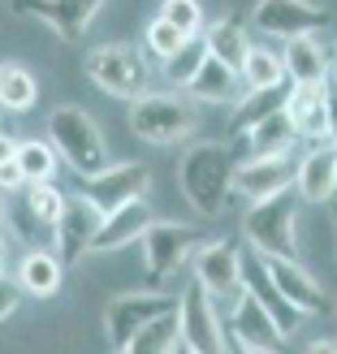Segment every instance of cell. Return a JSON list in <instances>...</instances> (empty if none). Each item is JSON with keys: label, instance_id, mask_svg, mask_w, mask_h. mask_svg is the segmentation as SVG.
I'll list each match as a JSON object with an SVG mask.
<instances>
[{"label": "cell", "instance_id": "cell-25", "mask_svg": "<svg viewBox=\"0 0 337 354\" xmlns=\"http://www.w3.org/2000/svg\"><path fill=\"white\" fill-rule=\"evenodd\" d=\"M203 44L212 52V61H221L229 69H242L246 52H251V39H246V30L234 22V17H221V22H212L203 30Z\"/></svg>", "mask_w": 337, "mask_h": 354}, {"label": "cell", "instance_id": "cell-19", "mask_svg": "<svg viewBox=\"0 0 337 354\" xmlns=\"http://www.w3.org/2000/svg\"><path fill=\"white\" fill-rule=\"evenodd\" d=\"M290 126L298 138H311V143H329V117H325V86H290L286 109Z\"/></svg>", "mask_w": 337, "mask_h": 354}, {"label": "cell", "instance_id": "cell-31", "mask_svg": "<svg viewBox=\"0 0 337 354\" xmlns=\"http://www.w3.org/2000/svg\"><path fill=\"white\" fill-rule=\"evenodd\" d=\"M208 57H212V52H208V44H203V35H199V39H190L182 52H177V57L165 61V78H169L173 86H190L194 74L208 65Z\"/></svg>", "mask_w": 337, "mask_h": 354}, {"label": "cell", "instance_id": "cell-28", "mask_svg": "<svg viewBox=\"0 0 337 354\" xmlns=\"http://www.w3.org/2000/svg\"><path fill=\"white\" fill-rule=\"evenodd\" d=\"M65 203H69V194H61V186H52V182H35V186H26V212H30V216L39 221L44 229H57Z\"/></svg>", "mask_w": 337, "mask_h": 354}, {"label": "cell", "instance_id": "cell-36", "mask_svg": "<svg viewBox=\"0 0 337 354\" xmlns=\"http://www.w3.org/2000/svg\"><path fill=\"white\" fill-rule=\"evenodd\" d=\"M325 117H329V143L337 147V74L325 82Z\"/></svg>", "mask_w": 337, "mask_h": 354}, {"label": "cell", "instance_id": "cell-42", "mask_svg": "<svg viewBox=\"0 0 337 354\" xmlns=\"http://www.w3.org/2000/svg\"><path fill=\"white\" fill-rule=\"evenodd\" d=\"M333 69H337V48H333Z\"/></svg>", "mask_w": 337, "mask_h": 354}, {"label": "cell", "instance_id": "cell-1", "mask_svg": "<svg viewBox=\"0 0 337 354\" xmlns=\"http://www.w3.org/2000/svg\"><path fill=\"white\" fill-rule=\"evenodd\" d=\"M234 151L225 143H190L177 177H182V194L199 216H221L229 194H234Z\"/></svg>", "mask_w": 337, "mask_h": 354}, {"label": "cell", "instance_id": "cell-33", "mask_svg": "<svg viewBox=\"0 0 337 354\" xmlns=\"http://www.w3.org/2000/svg\"><path fill=\"white\" fill-rule=\"evenodd\" d=\"M143 39H147V52H152V57L161 61V65H165L169 57H177V52H182V48L190 44V39H186V35L177 30V26H169V22H165V17H156V22L147 26Z\"/></svg>", "mask_w": 337, "mask_h": 354}, {"label": "cell", "instance_id": "cell-14", "mask_svg": "<svg viewBox=\"0 0 337 354\" xmlns=\"http://www.w3.org/2000/svg\"><path fill=\"white\" fill-rule=\"evenodd\" d=\"M264 268H268L273 286L286 294V303H290L298 315H333V311H337L333 298L320 290V281H316L298 259H277V255H268V259H264Z\"/></svg>", "mask_w": 337, "mask_h": 354}, {"label": "cell", "instance_id": "cell-10", "mask_svg": "<svg viewBox=\"0 0 337 354\" xmlns=\"http://www.w3.org/2000/svg\"><path fill=\"white\" fill-rule=\"evenodd\" d=\"M251 22L273 35V39H311L316 30L329 26V13L320 5H311V0H259V5L251 9Z\"/></svg>", "mask_w": 337, "mask_h": 354}, {"label": "cell", "instance_id": "cell-8", "mask_svg": "<svg viewBox=\"0 0 337 354\" xmlns=\"http://www.w3.org/2000/svg\"><path fill=\"white\" fill-rule=\"evenodd\" d=\"M242 246L234 238H217V242H203L194 251V281L217 298V303H229L234 307L242 298Z\"/></svg>", "mask_w": 337, "mask_h": 354}, {"label": "cell", "instance_id": "cell-34", "mask_svg": "<svg viewBox=\"0 0 337 354\" xmlns=\"http://www.w3.org/2000/svg\"><path fill=\"white\" fill-rule=\"evenodd\" d=\"M22 286H17V281L13 277H0V324H5L9 320V315L17 311V303H22Z\"/></svg>", "mask_w": 337, "mask_h": 354}, {"label": "cell", "instance_id": "cell-37", "mask_svg": "<svg viewBox=\"0 0 337 354\" xmlns=\"http://www.w3.org/2000/svg\"><path fill=\"white\" fill-rule=\"evenodd\" d=\"M13 156H17V143H13V138H5V134H0V165H5V160H13Z\"/></svg>", "mask_w": 337, "mask_h": 354}, {"label": "cell", "instance_id": "cell-46", "mask_svg": "<svg viewBox=\"0 0 337 354\" xmlns=\"http://www.w3.org/2000/svg\"><path fill=\"white\" fill-rule=\"evenodd\" d=\"M333 315H337V311H333Z\"/></svg>", "mask_w": 337, "mask_h": 354}, {"label": "cell", "instance_id": "cell-15", "mask_svg": "<svg viewBox=\"0 0 337 354\" xmlns=\"http://www.w3.org/2000/svg\"><path fill=\"white\" fill-rule=\"evenodd\" d=\"M13 13L39 17L48 30H57L61 39H82L86 26L95 22V13L104 9V0H9Z\"/></svg>", "mask_w": 337, "mask_h": 354}, {"label": "cell", "instance_id": "cell-27", "mask_svg": "<svg viewBox=\"0 0 337 354\" xmlns=\"http://www.w3.org/2000/svg\"><path fill=\"white\" fill-rule=\"evenodd\" d=\"M35 95H39V86H35V78L26 74L17 61H5L0 65V104H5L9 113H26Z\"/></svg>", "mask_w": 337, "mask_h": 354}, {"label": "cell", "instance_id": "cell-32", "mask_svg": "<svg viewBox=\"0 0 337 354\" xmlns=\"http://www.w3.org/2000/svg\"><path fill=\"white\" fill-rule=\"evenodd\" d=\"M161 17H165L169 26H177V30H182L186 39H199V35L208 30L199 0H165V5H161Z\"/></svg>", "mask_w": 337, "mask_h": 354}, {"label": "cell", "instance_id": "cell-4", "mask_svg": "<svg viewBox=\"0 0 337 354\" xmlns=\"http://www.w3.org/2000/svg\"><path fill=\"white\" fill-rule=\"evenodd\" d=\"M86 78L100 91H109L117 100H143L152 95V65L138 48L130 44H104L95 52H86Z\"/></svg>", "mask_w": 337, "mask_h": 354}, {"label": "cell", "instance_id": "cell-43", "mask_svg": "<svg viewBox=\"0 0 337 354\" xmlns=\"http://www.w3.org/2000/svg\"><path fill=\"white\" fill-rule=\"evenodd\" d=\"M333 229H337V207H333Z\"/></svg>", "mask_w": 337, "mask_h": 354}, {"label": "cell", "instance_id": "cell-2", "mask_svg": "<svg viewBox=\"0 0 337 354\" xmlns=\"http://www.w3.org/2000/svg\"><path fill=\"white\" fill-rule=\"evenodd\" d=\"M48 138H52V147H57V156L82 177V182L109 169V147H104V134H100V126L91 121L86 109H74V104L52 109Z\"/></svg>", "mask_w": 337, "mask_h": 354}, {"label": "cell", "instance_id": "cell-5", "mask_svg": "<svg viewBox=\"0 0 337 354\" xmlns=\"http://www.w3.org/2000/svg\"><path fill=\"white\" fill-rule=\"evenodd\" d=\"M177 328H182V346L190 354H229V333L217 311V298L199 281L186 294H177Z\"/></svg>", "mask_w": 337, "mask_h": 354}, {"label": "cell", "instance_id": "cell-41", "mask_svg": "<svg viewBox=\"0 0 337 354\" xmlns=\"http://www.w3.org/2000/svg\"><path fill=\"white\" fill-rule=\"evenodd\" d=\"M173 354H190V350H186V346H177V350H173Z\"/></svg>", "mask_w": 337, "mask_h": 354}, {"label": "cell", "instance_id": "cell-40", "mask_svg": "<svg viewBox=\"0 0 337 354\" xmlns=\"http://www.w3.org/2000/svg\"><path fill=\"white\" fill-rule=\"evenodd\" d=\"M0 277H5V238H0Z\"/></svg>", "mask_w": 337, "mask_h": 354}, {"label": "cell", "instance_id": "cell-9", "mask_svg": "<svg viewBox=\"0 0 337 354\" xmlns=\"http://www.w3.org/2000/svg\"><path fill=\"white\" fill-rule=\"evenodd\" d=\"M203 246V234L194 225L182 221H152V229L143 234V259H147V272L152 281H165L173 277L182 263Z\"/></svg>", "mask_w": 337, "mask_h": 354}, {"label": "cell", "instance_id": "cell-16", "mask_svg": "<svg viewBox=\"0 0 337 354\" xmlns=\"http://www.w3.org/2000/svg\"><path fill=\"white\" fill-rule=\"evenodd\" d=\"M298 160L294 156H264V160H238L234 169V190L246 194L251 203H264L281 190H294Z\"/></svg>", "mask_w": 337, "mask_h": 354}, {"label": "cell", "instance_id": "cell-11", "mask_svg": "<svg viewBox=\"0 0 337 354\" xmlns=\"http://www.w3.org/2000/svg\"><path fill=\"white\" fill-rule=\"evenodd\" d=\"M147 182H152L147 165H109L104 173H95V177H86V182H82V199L91 203L100 216H109V212L126 207L134 199H143Z\"/></svg>", "mask_w": 337, "mask_h": 354}, {"label": "cell", "instance_id": "cell-21", "mask_svg": "<svg viewBox=\"0 0 337 354\" xmlns=\"http://www.w3.org/2000/svg\"><path fill=\"white\" fill-rule=\"evenodd\" d=\"M186 91L199 100V104H242V95H246V86H242V78H238V69H229V65H221V61H212L208 57V65L194 74V82L186 86Z\"/></svg>", "mask_w": 337, "mask_h": 354}, {"label": "cell", "instance_id": "cell-3", "mask_svg": "<svg viewBox=\"0 0 337 354\" xmlns=\"http://www.w3.org/2000/svg\"><path fill=\"white\" fill-rule=\"evenodd\" d=\"M298 207H303L298 190H281L264 203H251V212L242 221V234L255 255H264V259L268 255L294 259L298 255Z\"/></svg>", "mask_w": 337, "mask_h": 354}, {"label": "cell", "instance_id": "cell-45", "mask_svg": "<svg viewBox=\"0 0 337 354\" xmlns=\"http://www.w3.org/2000/svg\"><path fill=\"white\" fill-rule=\"evenodd\" d=\"M121 354H126V350H121Z\"/></svg>", "mask_w": 337, "mask_h": 354}, {"label": "cell", "instance_id": "cell-44", "mask_svg": "<svg viewBox=\"0 0 337 354\" xmlns=\"http://www.w3.org/2000/svg\"><path fill=\"white\" fill-rule=\"evenodd\" d=\"M0 221H5V203H0Z\"/></svg>", "mask_w": 337, "mask_h": 354}, {"label": "cell", "instance_id": "cell-26", "mask_svg": "<svg viewBox=\"0 0 337 354\" xmlns=\"http://www.w3.org/2000/svg\"><path fill=\"white\" fill-rule=\"evenodd\" d=\"M238 78L246 91H268V86H286V61H281V52H268V48H259L251 44V52H246V61L238 69Z\"/></svg>", "mask_w": 337, "mask_h": 354}, {"label": "cell", "instance_id": "cell-24", "mask_svg": "<svg viewBox=\"0 0 337 354\" xmlns=\"http://www.w3.org/2000/svg\"><path fill=\"white\" fill-rule=\"evenodd\" d=\"M61 277H65V263L52 251H26L22 268H17V286L30 298H52L61 290Z\"/></svg>", "mask_w": 337, "mask_h": 354}, {"label": "cell", "instance_id": "cell-22", "mask_svg": "<svg viewBox=\"0 0 337 354\" xmlns=\"http://www.w3.org/2000/svg\"><path fill=\"white\" fill-rule=\"evenodd\" d=\"M286 95H290V82L286 86H268V91H246L242 104L234 109V121H229V138L242 143V138L259 126V121H268L273 113L286 109Z\"/></svg>", "mask_w": 337, "mask_h": 354}, {"label": "cell", "instance_id": "cell-17", "mask_svg": "<svg viewBox=\"0 0 337 354\" xmlns=\"http://www.w3.org/2000/svg\"><path fill=\"white\" fill-rule=\"evenodd\" d=\"M294 190L303 203H329L337 199V147L333 143H316L303 160H298Z\"/></svg>", "mask_w": 337, "mask_h": 354}, {"label": "cell", "instance_id": "cell-20", "mask_svg": "<svg viewBox=\"0 0 337 354\" xmlns=\"http://www.w3.org/2000/svg\"><path fill=\"white\" fill-rule=\"evenodd\" d=\"M286 61V78L290 86H325L333 78V65H329V52L316 44V39H294L281 52Z\"/></svg>", "mask_w": 337, "mask_h": 354}, {"label": "cell", "instance_id": "cell-38", "mask_svg": "<svg viewBox=\"0 0 337 354\" xmlns=\"http://www.w3.org/2000/svg\"><path fill=\"white\" fill-rule=\"evenodd\" d=\"M307 354H337V342H329V337H325V342H311Z\"/></svg>", "mask_w": 337, "mask_h": 354}, {"label": "cell", "instance_id": "cell-23", "mask_svg": "<svg viewBox=\"0 0 337 354\" xmlns=\"http://www.w3.org/2000/svg\"><path fill=\"white\" fill-rule=\"evenodd\" d=\"M294 143H298V134H294V126H290L286 113H273L268 121H259V126L242 138L246 160H264V156H290Z\"/></svg>", "mask_w": 337, "mask_h": 354}, {"label": "cell", "instance_id": "cell-18", "mask_svg": "<svg viewBox=\"0 0 337 354\" xmlns=\"http://www.w3.org/2000/svg\"><path fill=\"white\" fill-rule=\"evenodd\" d=\"M152 207H147V199H134V203H126V207H117V212H109L104 216V225H100V234H95V251L100 255H109V251H121V246H130V242H143V234L152 229Z\"/></svg>", "mask_w": 337, "mask_h": 354}, {"label": "cell", "instance_id": "cell-35", "mask_svg": "<svg viewBox=\"0 0 337 354\" xmlns=\"http://www.w3.org/2000/svg\"><path fill=\"white\" fill-rule=\"evenodd\" d=\"M17 190H26V173H22V165H17V156H13V160L0 165V194H17Z\"/></svg>", "mask_w": 337, "mask_h": 354}, {"label": "cell", "instance_id": "cell-39", "mask_svg": "<svg viewBox=\"0 0 337 354\" xmlns=\"http://www.w3.org/2000/svg\"><path fill=\"white\" fill-rule=\"evenodd\" d=\"M229 354H255V350H246V346H238V342H229Z\"/></svg>", "mask_w": 337, "mask_h": 354}, {"label": "cell", "instance_id": "cell-7", "mask_svg": "<svg viewBox=\"0 0 337 354\" xmlns=\"http://www.w3.org/2000/svg\"><path fill=\"white\" fill-rule=\"evenodd\" d=\"M165 315H177V298L173 294H121L104 307V328H109L113 350H130V342L143 333L147 324L165 320Z\"/></svg>", "mask_w": 337, "mask_h": 354}, {"label": "cell", "instance_id": "cell-12", "mask_svg": "<svg viewBox=\"0 0 337 354\" xmlns=\"http://www.w3.org/2000/svg\"><path fill=\"white\" fill-rule=\"evenodd\" d=\"M100 225H104V216L82 199V194H74V199L65 203L57 229H52V246H57L52 255H57L65 268H69V263H78V259H86V255L95 251V234H100Z\"/></svg>", "mask_w": 337, "mask_h": 354}, {"label": "cell", "instance_id": "cell-30", "mask_svg": "<svg viewBox=\"0 0 337 354\" xmlns=\"http://www.w3.org/2000/svg\"><path fill=\"white\" fill-rule=\"evenodd\" d=\"M17 165L26 173V186L52 182V173H57V147L39 143V138H26V143H17Z\"/></svg>", "mask_w": 337, "mask_h": 354}, {"label": "cell", "instance_id": "cell-13", "mask_svg": "<svg viewBox=\"0 0 337 354\" xmlns=\"http://www.w3.org/2000/svg\"><path fill=\"white\" fill-rule=\"evenodd\" d=\"M225 333H229V342H238L255 354H286V333H281V324L246 290H242L238 303L229 307V328Z\"/></svg>", "mask_w": 337, "mask_h": 354}, {"label": "cell", "instance_id": "cell-29", "mask_svg": "<svg viewBox=\"0 0 337 354\" xmlns=\"http://www.w3.org/2000/svg\"><path fill=\"white\" fill-rule=\"evenodd\" d=\"M177 346H182V328H177V315H165V320H156V324H147L143 333H138L126 354H173Z\"/></svg>", "mask_w": 337, "mask_h": 354}, {"label": "cell", "instance_id": "cell-6", "mask_svg": "<svg viewBox=\"0 0 337 354\" xmlns=\"http://www.w3.org/2000/svg\"><path fill=\"white\" fill-rule=\"evenodd\" d=\"M130 130L143 138V143H182V138L194 130V109L182 100V95H161L152 91L143 100L130 104Z\"/></svg>", "mask_w": 337, "mask_h": 354}]
</instances>
